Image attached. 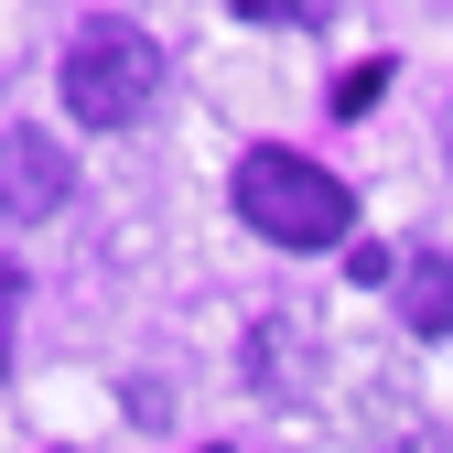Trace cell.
I'll use <instances>...</instances> for the list:
<instances>
[{"label":"cell","instance_id":"obj_2","mask_svg":"<svg viewBox=\"0 0 453 453\" xmlns=\"http://www.w3.org/2000/svg\"><path fill=\"white\" fill-rule=\"evenodd\" d=\"M151 87H162V43L141 33V22H76V43H65V108L87 130H130L141 108H151Z\"/></svg>","mask_w":453,"mask_h":453},{"label":"cell","instance_id":"obj_6","mask_svg":"<svg viewBox=\"0 0 453 453\" xmlns=\"http://www.w3.org/2000/svg\"><path fill=\"white\" fill-rule=\"evenodd\" d=\"M378 97H388V54H367V65H346V76H334V119H367Z\"/></svg>","mask_w":453,"mask_h":453},{"label":"cell","instance_id":"obj_4","mask_svg":"<svg viewBox=\"0 0 453 453\" xmlns=\"http://www.w3.org/2000/svg\"><path fill=\"white\" fill-rule=\"evenodd\" d=\"M400 324L411 334H453V259H432V249L400 259Z\"/></svg>","mask_w":453,"mask_h":453},{"label":"cell","instance_id":"obj_1","mask_svg":"<svg viewBox=\"0 0 453 453\" xmlns=\"http://www.w3.org/2000/svg\"><path fill=\"white\" fill-rule=\"evenodd\" d=\"M238 216L270 249H334L357 226V195L334 184L324 162H303V151H249L238 162Z\"/></svg>","mask_w":453,"mask_h":453},{"label":"cell","instance_id":"obj_7","mask_svg":"<svg viewBox=\"0 0 453 453\" xmlns=\"http://www.w3.org/2000/svg\"><path fill=\"white\" fill-rule=\"evenodd\" d=\"M400 453H453V442H442V432H411V442H400Z\"/></svg>","mask_w":453,"mask_h":453},{"label":"cell","instance_id":"obj_5","mask_svg":"<svg viewBox=\"0 0 453 453\" xmlns=\"http://www.w3.org/2000/svg\"><path fill=\"white\" fill-rule=\"evenodd\" d=\"M303 346H313V324H303V313L259 324V357H249V378H259V388H303V378H313V357H303Z\"/></svg>","mask_w":453,"mask_h":453},{"label":"cell","instance_id":"obj_8","mask_svg":"<svg viewBox=\"0 0 453 453\" xmlns=\"http://www.w3.org/2000/svg\"><path fill=\"white\" fill-rule=\"evenodd\" d=\"M442 151H453V119H442Z\"/></svg>","mask_w":453,"mask_h":453},{"label":"cell","instance_id":"obj_3","mask_svg":"<svg viewBox=\"0 0 453 453\" xmlns=\"http://www.w3.org/2000/svg\"><path fill=\"white\" fill-rule=\"evenodd\" d=\"M65 184H76V162L65 151H54L43 130H12V141H0V216H54V205H65Z\"/></svg>","mask_w":453,"mask_h":453}]
</instances>
